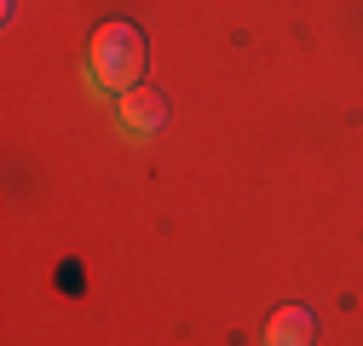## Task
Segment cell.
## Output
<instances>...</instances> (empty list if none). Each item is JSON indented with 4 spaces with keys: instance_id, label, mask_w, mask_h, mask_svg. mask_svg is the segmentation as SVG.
<instances>
[{
    "instance_id": "6da1fadb",
    "label": "cell",
    "mask_w": 363,
    "mask_h": 346,
    "mask_svg": "<svg viewBox=\"0 0 363 346\" xmlns=\"http://www.w3.org/2000/svg\"><path fill=\"white\" fill-rule=\"evenodd\" d=\"M145 64H150V47H145V29L133 18H110L86 40V75H93L99 93L121 99L133 86H145Z\"/></svg>"
},
{
    "instance_id": "7a4b0ae2",
    "label": "cell",
    "mask_w": 363,
    "mask_h": 346,
    "mask_svg": "<svg viewBox=\"0 0 363 346\" xmlns=\"http://www.w3.org/2000/svg\"><path fill=\"white\" fill-rule=\"evenodd\" d=\"M116 121H121V133L127 139H156L162 127H167V99H162V86H133V93L116 99Z\"/></svg>"
},
{
    "instance_id": "3957f363",
    "label": "cell",
    "mask_w": 363,
    "mask_h": 346,
    "mask_svg": "<svg viewBox=\"0 0 363 346\" xmlns=\"http://www.w3.org/2000/svg\"><path fill=\"white\" fill-rule=\"evenodd\" d=\"M265 346H317V318L311 306H277L265 323Z\"/></svg>"
}]
</instances>
